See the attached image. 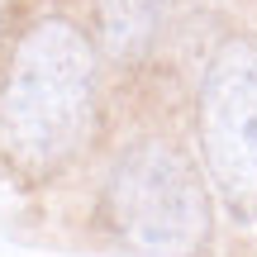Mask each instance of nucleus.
I'll return each mask as SVG.
<instances>
[{
  "mask_svg": "<svg viewBox=\"0 0 257 257\" xmlns=\"http://www.w3.org/2000/svg\"><path fill=\"white\" fill-rule=\"evenodd\" d=\"M105 224L143 257H200L214 233L205 176L176 143L138 138L110 162Z\"/></svg>",
  "mask_w": 257,
  "mask_h": 257,
  "instance_id": "f03ea898",
  "label": "nucleus"
},
{
  "mask_svg": "<svg viewBox=\"0 0 257 257\" xmlns=\"http://www.w3.org/2000/svg\"><path fill=\"white\" fill-rule=\"evenodd\" d=\"M0 15H5V0H0Z\"/></svg>",
  "mask_w": 257,
  "mask_h": 257,
  "instance_id": "39448f33",
  "label": "nucleus"
},
{
  "mask_svg": "<svg viewBox=\"0 0 257 257\" xmlns=\"http://www.w3.org/2000/svg\"><path fill=\"white\" fill-rule=\"evenodd\" d=\"M167 0H100V34L105 48L119 57H134L148 48Z\"/></svg>",
  "mask_w": 257,
  "mask_h": 257,
  "instance_id": "20e7f679",
  "label": "nucleus"
},
{
  "mask_svg": "<svg viewBox=\"0 0 257 257\" xmlns=\"http://www.w3.org/2000/svg\"><path fill=\"white\" fill-rule=\"evenodd\" d=\"M100 100V57L81 24L48 15L19 34L0 76V153L29 181L62 172L86 148Z\"/></svg>",
  "mask_w": 257,
  "mask_h": 257,
  "instance_id": "f257e3e1",
  "label": "nucleus"
},
{
  "mask_svg": "<svg viewBox=\"0 0 257 257\" xmlns=\"http://www.w3.org/2000/svg\"><path fill=\"white\" fill-rule=\"evenodd\" d=\"M210 191L238 224H257V38L233 34L210 53L195 95Z\"/></svg>",
  "mask_w": 257,
  "mask_h": 257,
  "instance_id": "7ed1b4c3",
  "label": "nucleus"
}]
</instances>
